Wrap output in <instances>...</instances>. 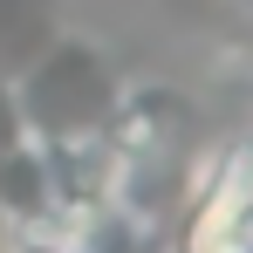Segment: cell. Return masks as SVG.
<instances>
[{"label": "cell", "instance_id": "3", "mask_svg": "<svg viewBox=\"0 0 253 253\" xmlns=\"http://www.w3.org/2000/svg\"><path fill=\"white\" fill-rule=\"evenodd\" d=\"M240 7H247V14H253V0H240Z\"/></svg>", "mask_w": 253, "mask_h": 253}, {"label": "cell", "instance_id": "1", "mask_svg": "<svg viewBox=\"0 0 253 253\" xmlns=\"http://www.w3.org/2000/svg\"><path fill=\"white\" fill-rule=\"evenodd\" d=\"M219 171H226L233 185H247V199H253V130H247V137H240V144H233V158H226V165H219Z\"/></svg>", "mask_w": 253, "mask_h": 253}, {"label": "cell", "instance_id": "2", "mask_svg": "<svg viewBox=\"0 0 253 253\" xmlns=\"http://www.w3.org/2000/svg\"><path fill=\"white\" fill-rule=\"evenodd\" d=\"M0 253H76L69 240H48V233H28V240H14V247H0Z\"/></svg>", "mask_w": 253, "mask_h": 253}]
</instances>
